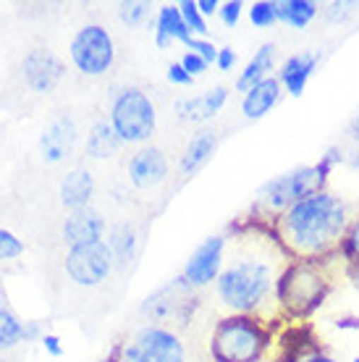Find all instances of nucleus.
Instances as JSON below:
<instances>
[{"mask_svg":"<svg viewBox=\"0 0 359 362\" xmlns=\"http://www.w3.org/2000/svg\"><path fill=\"white\" fill-rule=\"evenodd\" d=\"M273 55H276V45L273 42H265V45L254 53L249 64L244 66V71L239 74V79H236V92H247L254 87V84H260L262 79H268V71L273 69Z\"/></svg>","mask_w":359,"mask_h":362,"instance_id":"23","label":"nucleus"},{"mask_svg":"<svg viewBox=\"0 0 359 362\" xmlns=\"http://www.w3.org/2000/svg\"><path fill=\"white\" fill-rule=\"evenodd\" d=\"M354 362H359V357H357V360H354Z\"/></svg>","mask_w":359,"mask_h":362,"instance_id":"48","label":"nucleus"},{"mask_svg":"<svg viewBox=\"0 0 359 362\" xmlns=\"http://www.w3.org/2000/svg\"><path fill=\"white\" fill-rule=\"evenodd\" d=\"M349 221L341 197L320 189L281 213L268 231L286 260H328L339 255Z\"/></svg>","mask_w":359,"mask_h":362,"instance_id":"1","label":"nucleus"},{"mask_svg":"<svg viewBox=\"0 0 359 362\" xmlns=\"http://www.w3.org/2000/svg\"><path fill=\"white\" fill-rule=\"evenodd\" d=\"M42 344H45V349L53 354V357H61L63 349H61V341H58V336H55V334H45V336H42Z\"/></svg>","mask_w":359,"mask_h":362,"instance_id":"39","label":"nucleus"},{"mask_svg":"<svg viewBox=\"0 0 359 362\" xmlns=\"http://www.w3.org/2000/svg\"><path fill=\"white\" fill-rule=\"evenodd\" d=\"M189 50L192 53H197L199 58H205L207 64H216L218 61V47L213 42H207V40H197V37H192V42H189Z\"/></svg>","mask_w":359,"mask_h":362,"instance_id":"34","label":"nucleus"},{"mask_svg":"<svg viewBox=\"0 0 359 362\" xmlns=\"http://www.w3.org/2000/svg\"><path fill=\"white\" fill-rule=\"evenodd\" d=\"M305 362H339V360H333V357H328V354H320V352H314L312 357H307Z\"/></svg>","mask_w":359,"mask_h":362,"instance_id":"44","label":"nucleus"},{"mask_svg":"<svg viewBox=\"0 0 359 362\" xmlns=\"http://www.w3.org/2000/svg\"><path fill=\"white\" fill-rule=\"evenodd\" d=\"M105 245L110 247L113 260H116L118 268H126V265L134 260V252H136L134 226H129V223H116V226L108 231V242H105Z\"/></svg>","mask_w":359,"mask_h":362,"instance_id":"24","label":"nucleus"},{"mask_svg":"<svg viewBox=\"0 0 359 362\" xmlns=\"http://www.w3.org/2000/svg\"><path fill=\"white\" fill-rule=\"evenodd\" d=\"M270 323L257 315H225L213 331V362H260L270 344Z\"/></svg>","mask_w":359,"mask_h":362,"instance_id":"4","label":"nucleus"},{"mask_svg":"<svg viewBox=\"0 0 359 362\" xmlns=\"http://www.w3.org/2000/svg\"><path fill=\"white\" fill-rule=\"evenodd\" d=\"M346 276H349V281H351V286L359 291V263H351V265H346Z\"/></svg>","mask_w":359,"mask_h":362,"instance_id":"42","label":"nucleus"},{"mask_svg":"<svg viewBox=\"0 0 359 362\" xmlns=\"http://www.w3.org/2000/svg\"><path fill=\"white\" fill-rule=\"evenodd\" d=\"M249 21L257 29H268L273 27L278 18H276V3L273 0H257L249 6Z\"/></svg>","mask_w":359,"mask_h":362,"instance_id":"28","label":"nucleus"},{"mask_svg":"<svg viewBox=\"0 0 359 362\" xmlns=\"http://www.w3.org/2000/svg\"><path fill=\"white\" fill-rule=\"evenodd\" d=\"M63 61L47 47H35L29 50L24 64H21V76L32 92H53L63 79Z\"/></svg>","mask_w":359,"mask_h":362,"instance_id":"10","label":"nucleus"},{"mask_svg":"<svg viewBox=\"0 0 359 362\" xmlns=\"http://www.w3.org/2000/svg\"><path fill=\"white\" fill-rule=\"evenodd\" d=\"M328 294V260H288L276 284V308L291 320H302L312 315Z\"/></svg>","mask_w":359,"mask_h":362,"instance_id":"3","label":"nucleus"},{"mask_svg":"<svg viewBox=\"0 0 359 362\" xmlns=\"http://www.w3.org/2000/svg\"><path fill=\"white\" fill-rule=\"evenodd\" d=\"M281 82L276 76H268V79H262L260 84H254L242 100V113L247 121H257L262 118L265 113H270V108L276 105L281 100Z\"/></svg>","mask_w":359,"mask_h":362,"instance_id":"18","label":"nucleus"},{"mask_svg":"<svg viewBox=\"0 0 359 362\" xmlns=\"http://www.w3.org/2000/svg\"><path fill=\"white\" fill-rule=\"evenodd\" d=\"M234 64H236L234 47H220V50H218V61H216L218 69H220V71H231Z\"/></svg>","mask_w":359,"mask_h":362,"instance_id":"37","label":"nucleus"},{"mask_svg":"<svg viewBox=\"0 0 359 362\" xmlns=\"http://www.w3.org/2000/svg\"><path fill=\"white\" fill-rule=\"evenodd\" d=\"M339 257L343 263H359V216H354L346 226V234L341 239V247H339Z\"/></svg>","mask_w":359,"mask_h":362,"instance_id":"27","label":"nucleus"},{"mask_svg":"<svg viewBox=\"0 0 359 362\" xmlns=\"http://www.w3.org/2000/svg\"><path fill=\"white\" fill-rule=\"evenodd\" d=\"M343 160V155L339 147H331V150H325V155L317 160V165H314V171H317V181H320V187H325V181H328V176H331V171L336 168V165Z\"/></svg>","mask_w":359,"mask_h":362,"instance_id":"31","label":"nucleus"},{"mask_svg":"<svg viewBox=\"0 0 359 362\" xmlns=\"http://www.w3.org/2000/svg\"><path fill=\"white\" fill-rule=\"evenodd\" d=\"M63 242L69 247L76 245H92V242H102V234H105V221L100 213L84 208L76 210L71 216L63 221Z\"/></svg>","mask_w":359,"mask_h":362,"instance_id":"15","label":"nucleus"},{"mask_svg":"<svg viewBox=\"0 0 359 362\" xmlns=\"http://www.w3.org/2000/svg\"><path fill=\"white\" fill-rule=\"evenodd\" d=\"M110 362H187V349L171 328L144 326L113 349Z\"/></svg>","mask_w":359,"mask_h":362,"instance_id":"6","label":"nucleus"},{"mask_svg":"<svg viewBox=\"0 0 359 362\" xmlns=\"http://www.w3.org/2000/svg\"><path fill=\"white\" fill-rule=\"evenodd\" d=\"M110 124L124 142H144L155 134L158 113L153 100L147 98L139 87H126L116 95L110 108Z\"/></svg>","mask_w":359,"mask_h":362,"instance_id":"7","label":"nucleus"},{"mask_svg":"<svg viewBox=\"0 0 359 362\" xmlns=\"http://www.w3.org/2000/svg\"><path fill=\"white\" fill-rule=\"evenodd\" d=\"M192 289H194V286H192L184 276H179L176 281H171L168 286H163L158 294H153V297L147 299L142 305V313L155 317V320H168V317L184 315V313L194 305Z\"/></svg>","mask_w":359,"mask_h":362,"instance_id":"12","label":"nucleus"},{"mask_svg":"<svg viewBox=\"0 0 359 362\" xmlns=\"http://www.w3.org/2000/svg\"><path fill=\"white\" fill-rule=\"evenodd\" d=\"M168 176V160L158 147H147L129 160V179L139 189H153Z\"/></svg>","mask_w":359,"mask_h":362,"instance_id":"14","label":"nucleus"},{"mask_svg":"<svg viewBox=\"0 0 359 362\" xmlns=\"http://www.w3.org/2000/svg\"><path fill=\"white\" fill-rule=\"evenodd\" d=\"M225 100H228V90H225V87H216V90L207 92V95H194V98L179 100L176 113H179V118L187 121V124H202V121L213 118L218 110L223 108Z\"/></svg>","mask_w":359,"mask_h":362,"instance_id":"16","label":"nucleus"},{"mask_svg":"<svg viewBox=\"0 0 359 362\" xmlns=\"http://www.w3.org/2000/svg\"><path fill=\"white\" fill-rule=\"evenodd\" d=\"M24 326L27 323H21V317L8 305H0V349H13L16 344H21Z\"/></svg>","mask_w":359,"mask_h":362,"instance_id":"26","label":"nucleus"},{"mask_svg":"<svg viewBox=\"0 0 359 362\" xmlns=\"http://www.w3.org/2000/svg\"><path fill=\"white\" fill-rule=\"evenodd\" d=\"M147 13H150V3H142V0H131V3H121V6H118V16H121V21L129 24V27L142 24Z\"/></svg>","mask_w":359,"mask_h":362,"instance_id":"30","label":"nucleus"},{"mask_svg":"<svg viewBox=\"0 0 359 362\" xmlns=\"http://www.w3.org/2000/svg\"><path fill=\"white\" fill-rule=\"evenodd\" d=\"M354 163H357V168H359V150H357V158H354Z\"/></svg>","mask_w":359,"mask_h":362,"instance_id":"46","label":"nucleus"},{"mask_svg":"<svg viewBox=\"0 0 359 362\" xmlns=\"http://www.w3.org/2000/svg\"><path fill=\"white\" fill-rule=\"evenodd\" d=\"M317 16V3L312 0H276V18L294 29H305Z\"/></svg>","mask_w":359,"mask_h":362,"instance_id":"25","label":"nucleus"},{"mask_svg":"<svg viewBox=\"0 0 359 362\" xmlns=\"http://www.w3.org/2000/svg\"><path fill=\"white\" fill-rule=\"evenodd\" d=\"M242 11H244V3L242 0H228L220 6V21H223L225 27H236L239 24V18H242Z\"/></svg>","mask_w":359,"mask_h":362,"instance_id":"33","label":"nucleus"},{"mask_svg":"<svg viewBox=\"0 0 359 362\" xmlns=\"http://www.w3.org/2000/svg\"><path fill=\"white\" fill-rule=\"evenodd\" d=\"M357 8V3H328V8H325V16L331 18V21H341L351 13V11Z\"/></svg>","mask_w":359,"mask_h":362,"instance_id":"36","label":"nucleus"},{"mask_svg":"<svg viewBox=\"0 0 359 362\" xmlns=\"http://www.w3.org/2000/svg\"><path fill=\"white\" fill-rule=\"evenodd\" d=\"M168 82L171 84H192V74H187V69L181 64L168 66Z\"/></svg>","mask_w":359,"mask_h":362,"instance_id":"38","label":"nucleus"},{"mask_svg":"<svg viewBox=\"0 0 359 362\" xmlns=\"http://www.w3.org/2000/svg\"><path fill=\"white\" fill-rule=\"evenodd\" d=\"M351 134H354V139L359 142V116H357V121L351 124Z\"/></svg>","mask_w":359,"mask_h":362,"instance_id":"45","label":"nucleus"},{"mask_svg":"<svg viewBox=\"0 0 359 362\" xmlns=\"http://www.w3.org/2000/svg\"><path fill=\"white\" fill-rule=\"evenodd\" d=\"M283 268H276L270 255L244 252L228 263L218 276V297L231 315H257L262 320L265 310L276 305V284Z\"/></svg>","mask_w":359,"mask_h":362,"instance_id":"2","label":"nucleus"},{"mask_svg":"<svg viewBox=\"0 0 359 362\" xmlns=\"http://www.w3.org/2000/svg\"><path fill=\"white\" fill-rule=\"evenodd\" d=\"M317 64H320V55H317V53L291 55L286 64L281 66V74H278L281 87H286L288 95L299 98V95L305 92V87H307V82H310L312 71L317 69Z\"/></svg>","mask_w":359,"mask_h":362,"instance_id":"17","label":"nucleus"},{"mask_svg":"<svg viewBox=\"0 0 359 362\" xmlns=\"http://www.w3.org/2000/svg\"><path fill=\"white\" fill-rule=\"evenodd\" d=\"M223 250H225V239L223 236H210L202 245L192 252L187 268H184V279L192 284V286H207L218 281L220 271H223Z\"/></svg>","mask_w":359,"mask_h":362,"instance_id":"11","label":"nucleus"},{"mask_svg":"<svg viewBox=\"0 0 359 362\" xmlns=\"http://www.w3.org/2000/svg\"><path fill=\"white\" fill-rule=\"evenodd\" d=\"M197 8L202 16H213L220 11V6H218V0H197Z\"/></svg>","mask_w":359,"mask_h":362,"instance_id":"40","label":"nucleus"},{"mask_svg":"<svg viewBox=\"0 0 359 362\" xmlns=\"http://www.w3.org/2000/svg\"><path fill=\"white\" fill-rule=\"evenodd\" d=\"M21 252H24V245H21L16 236L11 234V231L0 228V260H11V257H18Z\"/></svg>","mask_w":359,"mask_h":362,"instance_id":"32","label":"nucleus"},{"mask_svg":"<svg viewBox=\"0 0 359 362\" xmlns=\"http://www.w3.org/2000/svg\"><path fill=\"white\" fill-rule=\"evenodd\" d=\"M71 61L87 76H100L108 71L116 61V47L108 29L100 24L81 27L71 40Z\"/></svg>","mask_w":359,"mask_h":362,"instance_id":"8","label":"nucleus"},{"mask_svg":"<svg viewBox=\"0 0 359 362\" xmlns=\"http://www.w3.org/2000/svg\"><path fill=\"white\" fill-rule=\"evenodd\" d=\"M0 362H11V360H0Z\"/></svg>","mask_w":359,"mask_h":362,"instance_id":"47","label":"nucleus"},{"mask_svg":"<svg viewBox=\"0 0 359 362\" xmlns=\"http://www.w3.org/2000/svg\"><path fill=\"white\" fill-rule=\"evenodd\" d=\"M92 194H95V179L87 168H76L71 171L61 184V202L63 208H69L71 213L84 210L90 205Z\"/></svg>","mask_w":359,"mask_h":362,"instance_id":"20","label":"nucleus"},{"mask_svg":"<svg viewBox=\"0 0 359 362\" xmlns=\"http://www.w3.org/2000/svg\"><path fill=\"white\" fill-rule=\"evenodd\" d=\"M73 145H76V124L69 113L55 116L40 136V153L47 163H61L63 158L71 155Z\"/></svg>","mask_w":359,"mask_h":362,"instance_id":"13","label":"nucleus"},{"mask_svg":"<svg viewBox=\"0 0 359 362\" xmlns=\"http://www.w3.org/2000/svg\"><path fill=\"white\" fill-rule=\"evenodd\" d=\"M63 265H66V273H69V279L73 284L98 286L116 268V260H113V252H110V247L105 242H92V245L69 247Z\"/></svg>","mask_w":359,"mask_h":362,"instance_id":"9","label":"nucleus"},{"mask_svg":"<svg viewBox=\"0 0 359 362\" xmlns=\"http://www.w3.org/2000/svg\"><path fill=\"white\" fill-rule=\"evenodd\" d=\"M320 181H317V171L314 165H299L294 171L283 173L270 179L257 194V205H254V216L260 223H273L281 213H286L294 202L310 197L314 192H320Z\"/></svg>","mask_w":359,"mask_h":362,"instance_id":"5","label":"nucleus"},{"mask_svg":"<svg viewBox=\"0 0 359 362\" xmlns=\"http://www.w3.org/2000/svg\"><path fill=\"white\" fill-rule=\"evenodd\" d=\"M218 147V134L213 129H199L197 134L189 139L187 150L181 155V176H194V173L202 168V165L210 160V155L216 153Z\"/></svg>","mask_w":359,"mask_h":362,"instance_id":"19","label":"nucleus"},{"mask_svg":"<svg viewBox=\"0 0 359 362\" xmlns=\"http://www.w3.org/2000/svg\"><path fill=\"white\" fill-rule=\"evenodd\" d=\"M336 326L341 331H359V315H349V317H339Z\"/></svg>","mask_w":359,"mask_h":362,"instance_id":"41","label":"nucleus"},{"mask_svg":"<svg viewBox=\"0 0 359 362\" xmlns=\"http://www.w3.org/2000/svg\"><path fill=\"white\" fill-rule=\"evenodd\" d=\"M124 145V139L118 136V132L113 129L108 118H100L95 121L90 129V136H87V155L95 158V160H108L113 155H118Z\"/></svg>","mask_w":359,"mask_h":362,"instance_id":"22","label":"nucleus"},{"mask_svg":"<svg viewBox=\"0 0 359 362\" xmlns=\"http://www.w3.org/2000/svg\"><path fill=\"white\" fill-rule=\"evenodd\" d=\"M179 64L184 66V69H187V74H192V76H197V74H202V71L207 69V66H210V64L205 61V58H199V55H197V53H192V50H189V53L184 55V58H181Z\"/></svg>","mask_w":359,"mask_h":362,"instance_id":"35","label":"nucleus"},{"mask_svg":"<svg viewBox=\"0 0 359 362\" xmlns=\"http://www.w3.org/2000/svg\"><path fill=\"white\" fill-rule=\"evenodd\" d=\"M179 11H181V18L187 21L189 32H194V35H207L205 16L199 13L197 0H181V3H179Z\"/></svg>","mask_w":359,"mask_h":362,"instance_id":"29","label":"nucleus"},{"mask_svg":"<svg viewBox=\"0 0 359 362\" xmlns=\"http://www.w3.org/2000/svg\"><path fill=\"white\" fill-rule=\"evenodd\" d=\"M171 40L189 45L192 42V32H189L187 21L181 18L179 6H163L158 11V24H155V42L158 47H165Z\"/></svg>","mask_w":359,"mask_h":362,"instance_id":"21","label":"nucleus"},{"mask_svg":"<svg viewBox=\"0 0 359 362\" xmlns=\"http://www.w3.org/2000/svg\"><path fill=\"white\" fill-rule=\"evenodd\" d=\"M37 336H40V323L32 320V323L24 326V341H32V339H37Z\"/></svg>","mask_w":359,"mask_h":362,"instance_id":"43","label":"nucleus"}]
</instances>
